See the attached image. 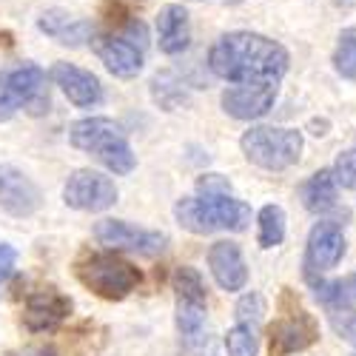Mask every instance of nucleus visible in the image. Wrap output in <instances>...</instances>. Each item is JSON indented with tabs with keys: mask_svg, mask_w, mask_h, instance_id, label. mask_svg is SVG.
<instances>
[{
	"mask_svg": "<svg viewBox=\"0 0 356 356\" xmlns=\"http://www.w3.org/2000/svg\"><path fill=\"white\" fill-rule=\"evenodd\" d=\"M334 69L345 80H356V26L345 29L334 49Z\"/></svg>",
	"mask_w": 356,
	"mask_h": 356,
	"instance_id": "obj_24",
	"label": "nucleus"
},
{
	"mask_svg": "<svg viewBox=\"0 0 356 356\" xmlns=\"http://www.w3.org/2000/svg\"><path fill=\"white\" fill-rule=\"evenodd\" d=\"M69 140L80 152L97 157L117 177L131 174L137 165L126 131L120 129V123L108 120V117H83L69 129Z\"/></svg>",
	"mask_w": 356,
	"mask_h": 356,
	"instance_id": "obj_3",
	"label": "nucleus"
},
{
	"mask_svg": "<svg viewBox=\"0 0 356 356\" xmlns=\"http://www.w3.org/2000/svg\"><path fill=\"white\" fill-rule=\"evenodd\" d=\"M262 316H265V300H262V293L251 291V293L243 296L240 302H236V322H245V325H254V328H259Z\"/></svg>",
	"mask_w": 356,
	"mask_h": 356,
	"instance_id": "obj_25",
	"label": "nucleus"
},
{
	"mask_svg": "<svg viewBox=\"0 0 356 356\" xmlns=\"http://www.w3.org/2000/svg\"><path fill=\"white\" fill-rule=\"evenodd\" d=\"M51 83L60 88L69 97V103H74L77 108H95L103 103V86L100 80L74 63H54L49 72Z\"/></svg>",
	"mask_w": 356,
	"mask_h": 356,
	"instance_id": "obj_15",
	"label": "nucleus"
},
{
	"mask_svg": "<svg viewBox=\"0 0 356 356\" xmlns=\"http://www.w3.org/2000/svg\"><path fill=\"white\" fill-rule=\"evenodd\" d=\"M152 97L165 108V111H174L177 106L186 103V86L177 80V74L171 72H160L154 80H152Z\"/></svg>",
	"mask_w": 356,
	"mask_h": 356,
	"instance_id": "obj_22",
	"label": "nucleus"
},
{
	"mask_svg": "<svg viewBox=\"0 0 356 356\" xmlns=\"http://www.w3.org/2000/svg\"><path fill=\"white\" fill-rule=\"evenodd\" d=\"M240 148L248 163L265 171H285L300 163L305 140L296 129L280 126H254L243 134Z\"/></svg>",
	"mask_w": 356,
	"mask_h": 356,
	"instance_id": "obj_6",
	"label": "nucleus"
},
{
	"mask_svg": "<svg viewBox=\"0 0 356 356\" xmlns=\"http://www.w3.org/2000/svg\"><path fill=\"white\" fill-rule=\"evenodd\" d=\"M63 200L74 211L97 214V211L111 209L117 202V186H114L111 177H106L100 171L77 168L63 186Z\"/></svg>",
	"mask_w": 356,
	"mask_h": 356,
	"instance_id": "obj_7",
	"label": "nucleus"
},
{
	"mask_svg": "<svg viewBox=\"0 0 356 356\" xmlns=\"http://www.w3.org/2000/svg\"><path fill=\"white\" fill-rule=\"evenodd\" d=\"M157 40L163 54H183L191 43V20L186 6L168 3L157 15Z\"/></svg>",
	"mask_w": 356,
	"mask_h": 356,
	"instance_id": "obj_17",
	"label": "nucleus"
},
{
	"mask_svg": "<svg viewBox=\"0 0 356 356\" xmlns=\"http://www.w3.org/2000/svg\"><path fill=\"white\" fill-rule=\"evenodd\" d=\"M339 3H342V6H353V3H356V0H339Z\"/></svg>",
	"mask_w": 356,
	"mask_h": 356,
	"instance_id": "obj_31",
	"label": "nucleus"
},
{
	"mask_svg": "<svg viewBox=\"0 0 356 356\" xmlns=\"http://www.w3.org/2000/svg\"><path fill=\"white\" fill-rule=\"evenodd\" d=\"M209 66L228 83H280L288 72V51L257 32H228L211 46Z\"/></svg>",
	"mask_w": 356,
	"mask_h": 356,
	"instance_id": "obj_1",
	"label": "nucleus"
},
{
	"mask_svg": "<svg viewBox=\"0 0 356 356\" xmlns=\"http://www.w3.org/2000/svg\"><path fill=\"white\" fill-rule=\"evenodd\" d=\"M15 262H17V251L6 243H0V282H6L12 277Z\"/></svg>",
	"mask_w": 356,
	"mask_h": 356,
	"instance_id": "obj_29",
	"label": "nucleus"
},
{
	"mask_svg": "<svg viewBox=\"0 0 356 356\" xmlns=\"http://www.w3.org/2000/svg\"><path fill=\"white\" fill-rule=\"evenodd\" d=\"M209 268H211L214 282L222 291L236 293L248 285V265L243 259L240 245L231 243V240H220L209 248Z\"/></svg>",
	"mask_w": 356,
	"mask_h": 356,
	"instance_id": "obj_16",
	"label": "nucleus"
},
{
	"mask_svg": "<svg viewBox=\"0 0 356 356\" xmlns=\"http://www.w3.org/2000/svg\"><path fill=\"white\" fill-rule=\"evenodd\" d=\"M95 240L106 248L114 251H134V254H160L165 248V234L160 231H145V228H134L123 220H100L95 225Z\"/></svg>",
	"mask_w": 356,
	"mask_h": 356,
	"instance_id": "obj_9",
	"label": "nucleus"
},
{
	"mask_svg": "<svg viewBox=\"0 0 356 356\" xmlns=\"http://www.w3.org/2000/svg\"><path fill=\"white\" fill-rule=\"evenodd\" d=\"M280 83H231L222 92V111L234 120H259L277 103Z\"/></svg>",
	"mask_w": 356,
	"mask_h": 356,
	"instance_id": "obj_10",
	"label": "nucleus"
},
{
	"mask_svg": "<svg viewBox=\"0 0 356 356\" xmlns=\"http://www.w3.org/2000/svg\"><path fill=\"white\" fill-rule=\"evenodd\" d=\"M331 171H334L337 186L356 191V148H348V152H342L337 157V163H334Z\"/></svg>",
	"mask_w": 356,
	"mask_h": 356,
	"instance_id": "obj_26",
	"label": "nucleus"
},
{
	"mask_svg": "<svg viewBox=\"0 0 356 356\" xmlns=\"http://www.w3.org/2000/svg\"><path fill=\"white\" fill-rule=\"evenodd\" d=\"M225 350H228V356H257L259 353V328L236 322L225 334Z\"/></svg>",
	"mask_w": 356,
	"mask_h": 356,
	"instance_id": "obj_23",
	"label": "nucleus"
},
{
	"mask_svg": "<svg viewBox=\"0 0 356 356\" xmlns=\"http://www.w3.org/2000/svg\"><path fill=\"white\" fill-rule=\"evenodd\" d=\"M345 234L339 222H316L308 234V245H305V280L314 282L319 280V274L337 268L345 257Z\"/></svg>",
	"mask_w": 356,
	"mask_h": 356,
	"instance_id": "obj_8",
	"label": "nucleus"
},
{
	"mask_svg": "<svg viewBox=\"0 0 356 356\" xmlns=\"http://www.w3.org/2000/svg\"><path fill=\"white\" fill-rule=\"evenodd\" d=\"M72 314V300L60 291H38L26 300L23 308V328L29 334H49L60 328L63 319Z\"/></svg>",
	"mask_w": 356,
	"mask_h": 356,
	"instance_id": "obj_14",
	"label": "nucleus"
},
{
	"mask_svg": "<svg viewBox=\"0 0 356 356\" xmlns=\"http://www.w3.org/2000/svg\"><path fill=\"white\" fill-rule=\"evenodd\" d=\"M38 29H40L43 35L54 38L57 43L72 46V49L83 46L86 40H92V35H95L92 32V23L83 20V17L69 15L66 9H49V12H43L38 17Z\"/></svg>",
	"mask_w": 356,
	"mask_h": 356,
	"instance_id": "obj_18",
	"label": "nucleus"
},
{
	"mask_svg": "<svg viewBox=\"0 0 356 356\" xmlns=\"http://www.w3.org/2000/svg\"><path fill=\"white\" fill-rule=\"evenodd\" d=\"M311 285H314V296L319 300V305H325L328 311H342V308L356 305V274H348V277L331 280V282L314 280Z\"/></svg>",
	"mask_w": 356,
	"mask_h": 356,
	"instance_id": "obj_20",
	"label": "nucleus"
},
{
	"mask_svg": "<svg viewBox=\"0 0 356 356\" xmlns=\"http://www.w3.org/2000/svg\"><path fill=\"white\" fill-rule=\"evenodd\" d=\"M174 217L191 234H214V231H245L251 222V205L225 194H197L183 197L174 205Z\"/></svg>",
	"mask_w": 356,
	"mask_h": 356,
	"instance_id": "obj_2",
	"label": "nucleus"
},
{
	"mask_svg": "<svg viewBox=\"0 0 356 356\" xmlns=\"http://www.w3.org/2000/svg\"><path fill=\"white\" fill-rule=\"evenodd\" d=\"M285 240V211L280 205H262L257 217V243L259 248H277Z\"/></svg>",
	"mask_w": 356,
	"mask_h": 356,
	"instance_id": "obj_21",
	"label": "nucleus"
},
{
	"mask_svg": "<svg viewBox=\"0 0 356 356\" xmlns=\"http://www.w3.org/2000/svg\"><path fill=\"white\" fill-rule=\"evenodd\" d=\"M74 274L83 288H88L95 296L106 302H120L131 291H137L143 274L123 257L111 251H95L77 259Z\"/></svg>",
	"mask_w": 356,
	"mask_h": 356,
	"instance_id": "obj_4",
	"label": "nucleus"
},
{
	"mask_svg": "<svg viewBox=\"0 0 356 356\" xmlns=\"http://www.w3.org/2000/svg\"><path fill=\"white\" fill-rule=\"evenodd\" d=\"M6 88L12 100L17 103V108H26L29 114H46L51 100H49V88H46V72L35 63H23L20 69L9 72L6 77Z\"/></svg>",
	"mask_w": 356,
	"mask_h": 356,
	"instance_id": "obj_13",
	"label": "nucleus"
},
{
	"mask_svg": "<svg viewBox=\"0 0 356 356\" xmlns=\"http://www.w3.org/2000/svg\"><path fill=\"white\" fill-rule=\"evenodd\" d=\"M331 328L356 348V311L353 308H342V311H331Z\"/></svg>",
	"mask_w": 356,
	"mask_h": 356,
	"instance_id": "obj_27",
	"label": "nucleus"
},
{
	"mask_svg": "<svg viewBox=\"0 0 356 356\" xmlns=\"http://www.w3.org/2000/svg\"><path fill=\"white\" fill-rule=\"evenodd\" d=\"M15 111H17V103H15V100H12V95H9L6 80L0 77V123L9 120V117H15Z\"/></svg>",
	"mask_w": 356,
	"mask_h": 356,
	"instance_id": "obj_30",
	"label": "nucleus"
},
{
	"mask_svg": "<svg viewBox=\"0 0 356 356\" xmlns=\"http://www.w3.org/2000/svg\"><path fill=\"white\" fill-rule=\"evenodd\" d=\"M337 180H334V171L331 168H322L316 174H311L305 186H302V205L311 214H325L337 205Z\"/></svg>",
	"mask_w": 356,
	"mask_h": 356,
	"instance_id": "obj_19",
	"label": "nucleus"
},
{
	"mask_svg": "<svg viewBox=\"0 0 356 356\" xmlns=\"http://www.w3.org/2000/svg\"><path fill=\"white\" fill-rule=\"evenodd\" d=\"M40 188L15 165H0V209L12 217H32L40 209Z\"/></svg>",
	"mask_w": 356,
	"mask_h": 356,
	"instance_id": "obj_12",
	"label": "nucleus"
},
{
	"mask_svg": "<svg viewBox=\"0 0 356 356\" xmlns=\"http://www.w3.org/2000/svg\"><path fill=\"white\" fill-rule=\"evenodd\" d=\"M92 49L100 57V63L120 80H131L143 72V49L129 43L126 38L114 35V32H100L92 35Z\"/></svg>",
	"mask_w": 356,
	"mask_h": 356,
	"instance_id": "obj_11",
	"label": "nucleus"
},
{
	"mask_svg": "<svg viewBox=\"0 0 356 356\" xmlns=\"http://www.w3.org/2000/svg\"><path fill=\"white\" fill-rule=\"evenodd\" d=\"M231 191V183L222 174H202L197 180V194H225Z\"/></svg>",
	"mask_w": 356,
	"mask_h": 356,
	"instance_id": "obj_28",
	"label": "nucleus"
},
{
	"mask_svg": "<svg viewBox=\"0 0 356 356\" xmlns=\"http://www.w3.org/2000/svg\"><path fill=\"white\" fill-rule=\"evenodd\" d=\"M319 342V322L302 308L291 288L280 296V316L268 325V356H293Z\"/></svg>",
	"mask_w": 356,
	"mask_h": 356,
	"instance_id": "obj_5",
	"label": "nucleus"
}]
</instances>
